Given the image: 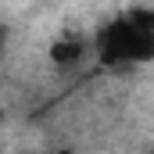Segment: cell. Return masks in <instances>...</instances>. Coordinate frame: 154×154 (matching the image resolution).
<instances>
[{"instance_id":"obj_3","label":"cell","mask_w":154,"mask_h":154,"mask_svg":"<svg viewBox=\"0 0 154 154\" xmlns=\"http://www.w3.org/2000/svg\"><path fill=\"white\" fill-rule=\"evenodd\" d=\"M4 43H7V32H4V25H0V50H4Z\"/></svg>"},{"instance_id":"obj_5","label":"cell","mask_w":154,"mask_h":154,"mask_svg":"<svg viewBox=\"0 0 154 154\" xmlns=\"http://www.w3.org/2000/svg\"><path fill=\"white\" fill-rule=\"evenodd\" d=\"M61 154H72V151H61Z\"/></svg>"},{"instance_id":"obj_4","label":"cell","mask_w":154,"mask_h":154,"mask_svg":"<svg viewBox=\"0 0 154 154\" xmlns=\"http://www.w3.org/2000/svg\"><path fill=\"white\" fill-rule=\"evenodd\" d=\"M0 122H4V111H0Z\"/></svg>"},{"instance_id":"obj_1","label":"cell","mask_w":154,"mask_h":154,"mask_svg":"<svg viewBox=\"0 0 154 154\" xmlns=\"http://www.w3.org/2000/svg\"><path fill=\"white\" fill-rule=\"evenodd\" d=\"M97 61L104 68H125V65H143L154 57V11L133 7L108 22L93 36Z\"/></svg>"},{"instance_id":"obj_2","label":"cell","mask_w":154,"mask_h":154,"mask_svg":"<svg viewBox=\"0 0 154 154\" xmlns=\"http://www.w3.org/2000/svg\"><path fill=\"white\" fill-rule=\"evenodd\" d=\"M47 57H50L54 68H72V65H79V61L86 57V39L65 32V36H57L50 47H47Z\"/></svg>"}]
</instances>
